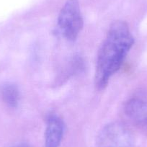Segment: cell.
Returning <instances> with one entry per match:
<instances>
[{
  "instance_id": "7a4b0ae2",
  "label": "cell",
  "mask_w": 147,
  "mask_h": 147,
  "mask_svg": "<svg viewBox=\"0 0 147 147\" xmlns=\"http://www.w3.org/2000/svg\"><path fill=\"white\" fill-rule=\"evenodd\" d=\"M58 25L67 40H76L83 28V18L78 0H68L58 18Z\"/></svg>"
},
{
  "instance_id": "8992f818",
  "label": "cell",
  "mask_w": 147,
  "mask_h": 147,
  "mask_svg": "<svg viewBox=\"0 0 147 147\" xmlns=\"http://www.w3.org/2000/svg\"><path fill=\"white\" fill-rule=\"evenodd\" d=\"M1 94L2 100L7 105L12 108L18 107L20 100V92L15 84L12 83L4 84L1 89Z\"/></svg>"
},
{
  "instance_id": "6da1fadb",
  "label": "cell",
  "mask_w": 147,
  "mask_h": 147,
  "mask_svg": "<svg viewBox=\"0 0 147 147\" xmlns=\"http://www.w3.org/2000/svg\"><path fill=\"white\" fill-rule=\"evenodd\" d=\"M134 43V37L126 22L115 21L110 25L97 54L94 83L98 90L107 87L110 79L121 68Z\"/></svg>"
},
{
  "instance_id": "277c9868",
  "label": "cell",
  "mask_w": 147,
  "mask_h": 147,
  "mask_svg": "<svg viewBox=\"0 0 147 147\" xmlns=\"http://www.w3.org/2000/svg\"><path fill=\"white\" fill-rule=\"evenodd\" d=\"M98 147H134V139L129 130L121 123L105 125L97 138Z\"/></svg>"
},
{
  "instance_id": "5b68a950",
  "label": "cell",
  "mask_w": 147,
  "mask_h": 147,
  "mask_svg": "<svg viewBox=\"0 0 147 147\" xmlns=\"http://www.w3.org/2000/svg\"><path fill=\"white\" fill-rule=\"evenodd\" d=\"M64 133V123L60 117L51 115L47 121L45 132V147H59Z\"/></svg>"
},
{
  "instance_id": "52a82bcc",
  "label": "cell",
  "mask_w": 147,
  "mask_h": 147,
  "mask_svg": "<svg viewBox=\"0 0 147 147\" xmlns=\"http://www.w3.org/2000/svg\"><path fill=\"white\" fill-rule=\"evenodd\" d=\"M12 147H30L28 144L26 143H19V144H15Z\"/></svg>"
},
{
  "instance_id": "3957f363",
  "label": "cell",
  "mask_w": 147,
  "mask_h": 147,
  "mask_svg": "<svg viewBox=\"0 0 147 147\" xmlns=\"http://www.w3.org/2000/svg\"><path fill=\"white\" fill-rule=\"evenodd\" d=\"M123 112L131 123L147 135V90H138L130 97Z\"/></svg>"
}]
</instances>
